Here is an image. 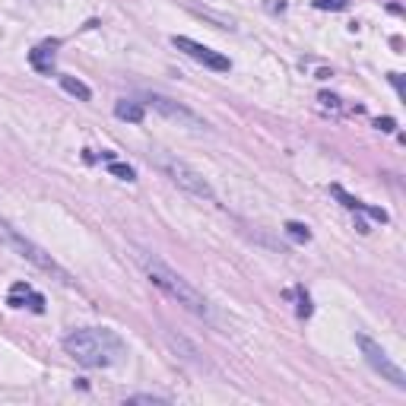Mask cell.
<instances>
[{"instance_id": "11", "label": "cell", "mask_w": 406, "mask_h": 406, "mask_svg": "<svg viewBox=\"0 0 406 406\" xmlns=\"http://www.w3.org/2000/svg\"><path fill=\"white\" fill-rule=\"evenodd\" d=\"M115 115L121 117V121H131V124H140V121H143V105H140V102H127V99H121V102L115 105Z\"/></svg>"}, {"instance_id": "8", "label": "cell", "mask_w": 406, "mask_h": 406, "mask_svg": "<svg viewBox=\"0 0 406 406\" xmlns=\"http://www.w3.org/2000/svg\"><path fill=\"white\" fill-rule=\"evenodd\" d=\"M57 48H61V42H57V38H48V42L35 45V48L29 51V64H32V67L38 70V73L51 76V73H55V57H57Z\"/></svg>"}, {"instance_id": "7", "label": "cell", "mask_w": 406, "mask_h": 406, "mask_svg": "<svg viewBox=\"0 0 406 406\" xmlns=\"http://www.w3.org/2000/svg\"><path fill=\"white\" fill-rule=\"evenodd\" d=\"M172 45L181 51V55H187V57H191V61L203 64V67H207V70H216V73H229V70H232V61H229L226 55H219V51L207 48V45L194 42V38H187V35H175V38H172Z\"/></svg>"}, {"instance_id": "13", "label": "cell", "mask_w": 406, "mask_h": 406, "mask_svg": "<svg viewBox=\"0 0 406 406\" xmlns=\"http://www.w3.org/2000/svg\"><path fill=\"white\" fill-rule=\"evenodd\" d=\"M108 159V172L115 175V178L121 181H137V172H133V166H127V162H117L115 156H105Z\"/></svg>"}, {"instance_id": "1", "label": "cell", "mask_w": 406, "mask_h": 406, "mask_svg": "<svg viewBox=\"0 0 406 406\" xmlns=\"http://www.w3.org/2000/svg\"><path fill=\"white\" fill-rule=\"evenodd\" d=\"M133 261H137V267L146 273V280L156 286V289H162L172 302H178L184 311H191V314L203 317V321H213V311H210V302L203 298V292H197L191 286V282L184 280V276L178 273V270H172L162 257H156L152 251H143V248H133Z\"/></svg>"}, {"instance_id": "5", "label": "cell", "mask_w": 406, "mask_h": 406, "mask_svg": "<svg viewBox=\"0 0 406 406\" xmlns=\"http://www.w3.org/2000/svg\"><path fill=\"white\" fill-rule=\"evenodd\" d=\"M356 343H358V349H362L365 362L372 365V368L381 375V378L391 381V384L397 387V391H406V375H403V368H400V365L393 362L391 356H387L384 346L375 343V340H372V337H365V333H358Z\"/></svg>"}, {"instance_id": "12", "label": "cell", "mask_w": 406, "mask_h": 406, "mask_svg": "<svg viewBox=\"0 0 406 406\" xmlns=\"http://www.w3.org/2000/svg\"><path fill=\"white\" fill-rule=\"evenodd\" d=\"M57 80H61L64 92L76 96V99H80V102H89V99H92V89L83 83V80H73V76H57Z\"/></svg>"}, {"instance_id": "2", "label": "cell", "mask_w": 406, "mask_h": 406, "mask_svg": "<svg viewBox=\"0 0 406 406\" xmlns=\"http://www.w3.org/2000/svg\"><path fill=\"white\" fill-rule=\"evenodd\" d=\"M64 352L83 368H111L127 356V346L108 327H83L64 337Z\"/></svg>"}, {"instance_id": "18", "label": "cell", "mask_w": 406, "mask_h": 406, "mask_svg": "<svg viewBox=\"0 0 406 406\" xmlns=\"http://www.w3.org/2000/svg\"><path fill=\"white\" fill-rule=\"evenodd\" d=\"M317 102H321L324 108H331V111H340V99H337V96H327V92H321V96H317Z\"/></svg>"}, {"instance_id": "10", "label": "cell", "mask_w": 406, "mask_h": 406, "mask_svg": "<svg viewBox=\"0 0 406 406\" xmlns=\"http://www.w3.org/2000/svg\"><path fill=\"white\" fill-rule=\"evenodd\" d=\"M333 197H340V200H343V207H346V210H356V213H368V216H372V219L387 222V213H384V210L368 207V203H362V200H358V197H349V194H346L343 187H333Z\"/></svg>"}, {"instance_id": "19", "label": "cell", "mask_w": 406, "mask_h": 406, "mask_svg": "<svg viewBox=\"0 0 406 406\" xmlns=\"http://www.w3.org/2000/svg\"><path fill=\"white\" fill-rule=\"evenodd\" d=\"M378 127H381V131L391 133V131H393V121H391V117H378Z\"/></svg>"}, {"instance_id": "4", "label": "cell", "mask_w": 406, "mask_h": 406, "mask_svg": "<svg viewBox=\"0 0 406 406\" xmlns=\"http://www.w3.org/2000/svg\"><path fill=\"white\" fill-rule=\"evenodd\" d=\"M156 166H159V172H166L168 178H172V184H178L184 194H191V197L203 200V203H216V191L210 187V181L203 178L197 168L187 166V162H181V159H175V156H168V152H159V156H156Z\"/></svg>"}, {"instance_id": "16", "label": "cell", "mask_w": 406, "mask_h": 406, "mask_svg": "<svg viewBox=\"0 0 406 406\" xmlns=\"http://www.w3.org/2000/svg\"><path fill=\"white\" fill-rule=\"evenodd\" d=\"M296 292H298V305H296L298 317H311V298H308V292H305V289H296Z\"/></svg>"}, {"instance_id": "17", "label": "cell", "mask_w": 406, "mask_h": 406, "mask_svg": "<svg viewBox=\"0 0 406 406\" xmlns=\"http://www.w3.org/2000/svg\"><path fill=\"white\" fill-rule=\"evenodd\" d=\"M317 10H346L349 7V0H314Z\"/></svg>"}, {"instance_id": "6", "label": "cell", "mask_w": 406, "mask_h": 406, "mask_svg": "<svg viewBox=\"0 0 406 406\" xmlns=\"http://www.w3.org/2000/svg\"><path fill=\"white\" fill-rule=\"evenodd\" d=\"M146 105H152V108H156L159 115L168 117V121H175L178 127H187V131H197V133H200V131H210V124L197 115V111L184 108L181 102H175V99H168V96L150 92V96H146Z\"/></svg>"}, {"instance_id": "3", "label": "cell", "mask_w": 406, "mask_h": 406, "mask_svg": "<svg viewBox=\"0 0 406 406\" xmlns=\"http://www.w3.org/2000/svg\"><path fill=\"white\" fill-rule=\"evenodd\" d=\"M0 241H3V245H7V248H13L16 254L22 257V261H29L32 263L35 270H42V273H48L51 280H57V282H64V286H73V276L67 273V270L61 267V263L55 261V257L48 254V251L45 248H38V245H35L32 238H26V235L22 232H16L13 226H10L7 219H0Z\"/></svg>"}, {"instance_id": "14", "label": "cell", "mask_w": 406, "mask_h": 406, "mask_svg": "<svg viewBox=\"0 0 406 406\" xmlns=\"http://www.w3.org/2000/svg\"><path fill=\"white\" fill-rule=\"evenodd\" d=\"M286 235H289L292 241H311V232H308V226H302V222H286Z\"/></svg>"}, {"instance_id": "9", "label": "cell", "mask_w": 406, "mask_h": 406, "mask_svg": "<svg viewBox=\"0 0 406 406\" xmlns=\"http://www.w3.org/2000/svg\"><path fill=\"white\" fill-rule=\"evenodd\" d=\"M7 305H13V308H32V311H38V314L45 311V298L38 296L29 282H16L7 296Z\"/></svg>"}, {"instance_id": "15", "label": "cell", "mask_w": 406, "mask_h": 406, "mask_svg": "<svg viewBox=\"0 0 406 406\" xmlns=\"http://www.w3.org/2000/svg\"><path fill=\"white\" fill-rule=\"evenodd\" d=\"M127 403H150V406H166L168 400H166V397H156V393H133V397H127Z\"/></svg>"}]
</instances>
